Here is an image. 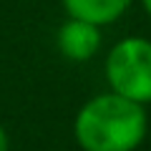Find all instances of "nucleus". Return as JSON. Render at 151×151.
Returning <instances> with one entry per match:
<instances>
[{
  "mask_svg": "<svg viewBox=\"0 0 151 151\" xmlns=\"http://www.w3.org/2000/svg\"><path fill=\"white\" fill-rule=\"evenodd\" d=\"M141 5H144V10L151 15V0H141Z\"/></svg>",
  "mask_w": 151,
  "mask_h": 151,
  "instance_id": "obj_6",
  "label": "nucleus"
},
{
  "mask_svg": "<svg viewBox=\"0 0 151 151\" xmlns=\"http://www.w3.org/2000/svg\"><path fill=\"white\" fill-rule=\"evenodd\" d=\"M55 43H58V50L63 53V58L73 60V63H83V60H88L98 50V45H101V30L93 23L78 20V18H68L58 28Z\"/></svg>",
  "mask_w": 151,
  "mask_h": 151,
  "instance_id": "obj_3",
  "label": "nucleus"
},
{
  "mask_svg": "<svg viewBox=\"0 0 151 151\" xmlns=\"http://www.w3.org/2000/svg\"><path fill=\"white\" fill-rule=\"evenodd\" d=\"M0 151H10V139H8V131L0 126Z\"/></svg>",
  "mask_w": 151,
  "mask_h": 151,
  "instance_id": "obj_5",
  "label": "nucleus"
},
{
  "mask_svg": "<svg viewBox=\"0 0 151 151\" xmlns=\"http://www.w3.org/2000/svg\"><path fill=\"white\" fill-rule=\"evenodd\" d=\"M106 81L113 93L136 103H151V40L124 38L106 58Z\"/></svg>",
  "mask_w": 151,
  "mask_h": 151,
  "instance_id": "obj_2",
  "label": "nucleus"
},
{
  "mask_svg": "<svg viewBox=\"0 0 151 151\" xmlns=\"http://www.w3.org/2000/svg\"><path fill=\"white\" fill-rule=\"evenodd\" d=\"M146 129L144 103L113 91L86 101L73 121V136L83 151H136L146 139Z\"/></svg>",
  "mask_w": 151,
  "mask_h": 151,
  "instance_id": "obj_1",
  "label": "nucleus"
},
{
  "mask_svg": "<svg viewBox=\"0 0 151 151\" xmlns=\"http://www.w3.org/2000/svg\"><path fill=\"white\" fill-rule=\"evenodd\" d=\"M134 0H63V8L70 18L93 23V25H108L119 20Z\"/></svg>",
  "mask_w": 151,
  "mask_h": 151,
  "instance_id": "obj_4",
  "label": "nucleus"
}]
</instances>
